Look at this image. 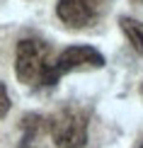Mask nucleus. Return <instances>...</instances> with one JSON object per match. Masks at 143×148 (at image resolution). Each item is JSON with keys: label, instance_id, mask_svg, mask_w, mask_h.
<instances>
[{"label": "nucleus", "instance_id": "f257e3e1", "mask_svg": "<svg viewBox=\"0 0 143 148\" xmlns=\"http://www.w3.org/2000/svg\"><path fill=\"white\" fill-rule=\"evenodd\" d=\"M53 49L44 39L24 36L17 41L15 49V73L27 88H53L61 73L56 68Z\"/></svg>", "mask_w": 143, "mask_h": 148}, {"label": "nucleus", "instance_id": "f03ea898", "mask_svg": "<svg viewBox=\"0 0 143 148\" xmlns=\"http://www.w3.org/2000/svg\"><path fill=\"white\" fill-rule=\"evenodd\" d=\"M88 109L66 104L49 119V131L58 148H85L88 143Z\"/></svg>", "mask_w": 143, "mask_h": 148}, {"label": "nucleus", "instance_id": "7ed1b4c3", "mask_svg": "<svg viewBox=\"0 0 143 148\" xmlns=\"http://www.w3.org/2000/svg\"><path fill=\"white\" fill-rule=\"evenodd\" d=\"M109 3L112 0H58L56 15L68 27L83 29V27H92L107 12Z\"/></svg>", "mask_w": 143, "mask_h": 148}, {"label": "nucleus", "instance_id": "20e7f679", "mask_svg": "<svg viewBox=\"0 0 143 148\" xmlns=\"http://www.w3.org/2000/svg\"><path fill=\"white\" fill-rule=\"evenodd\" d=\"M102 66H104V56L92 46H68L56 58V68L61 75L73 71H97Z\"/></svg>", "mask_w": 143, "mask_h": 148}, {"label": "nucleus", "instance_id": "39448f33", "mask_svg": "<svg viewBox=\"0 0 143 148\" xmlns=\"http://www.w3.org/2000/svg\"><path fill=\"white\" fill-rule=\"evenodd\" d=\"M119 24H121V32L126 34L129 44L133 46V51L143 56V22L133 20V17H119Z\"/></svg>", "mask_w": 143, "mask_h": 148}, {"label": "nucleus", "instance_id": "423d86ee", "mask_svg": "<svg viewBox=\"0 0 143 148\" xmlns=\"http://www.w3.org/2000/svg\"><path fill=\"white\" fill-rule=\"evenodd\" d=\"M39 126H41V116H39V114H24V116H22L24 141L34 138V136H36V131H39Z\"/></svg>", "mask_w": 143, "mask_h": 148}, {"label": "nucleus", "instance_id": "0eeeda50", "mask_svg": "<svg viewBox=\"0 0 143 148\" xmlns=\"http://www.w3.org/2000/svg\"><path fill=\"white\" fill-rule=\"evenodd\" d=\"M0 95H3V109H0V114H8V109H10V100H8V90H5V85H0Z\"/></svg>", "mask_w": 143, "mask_h": 148}, {"label": "nucleus", "instance_id": "6e6552de", "mask_svg": "<svg viewBox=\"0 0 143 148\" xmlns=\"http://www.w3.org/2000/svg\"><path fill=\"white\" fill-rule=\"evenodd\" d=\"M22 148H29V146H22Z\"/></svg>", "mask_w": 143, "mask_h": 148}, {"label": "nucleus", "instance_id": "1a4fd4ad", "mask_svg": "<svg viewBox=\"0 0 143 148\" xmlns=\"http://www.w3.org/2000/svg\"><path fill=\"white\" fill-rule=\"evenodd\" d=\"M141 148H143V146H141Z\"/></svg>", "mask_w": 143, "mask_h": 148}]
</instances>
